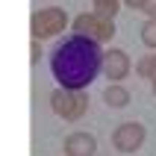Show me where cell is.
<instances>
[{
  "mask_svg": "<svg viewBox=\"0 0 156 156\" xmlns=\"http://www.w3.org/2000/svg\"><path fill=\"white\" fill-rule=\"evenodd\" d=\"M153 94H156V80H153Z\"/></svg>",
  "mask_w": 156,
  "mask_h": 156,
  "instance_id": "cell-15",
  "label": "cell"
},
{
  "mask_svg": "<svg viewBox=\"0 0 156 156\" xmlns=\"http://www.w3.org/2000/svg\"><path fill=\"white\" fill-rule=\"evenodd\" d=\"M136 71H139V77H144V80L153 83L156 80V56H141L139 65H136Z\"/></svg>",
  "mask_w": 156,
  "mask_h": 156,
  "instance_id": "cell-10",
  "label": "cell"
},
{
  "mask_svg": "<svg viewBox=\"0 0 156 156\" xmlns=\"http://www.w3.org/2000/svg\"><path fill=\"white\" fill-rule=\"evenodd\" d=\"M141 141H144V127L139 121H127L112 133V144L121 153H136L141 147Z\"/></svg>",
  "mask_w": 156,
  "mask_h": 156,
  "instance_id": "cell-5",
  "label": "cell"
},
{
  "mask_svg": "<svg viewBox=\"0 0 156 156\" xmlns=\"http://www.w3.org/2000/svg\"><path fill=\"white\" fill-rule=\"evenodd\" d=\"M103 50L100 44L86 38V35H71L59 41L50 53V71L59 88L68 91H86V86L100 74Z\"/></svg>",
  "mask_w": 156,
  "mask_h": 156,
  "instance_id": "cell-1",
  "label": "cell"
},
{
  "mask_svg": "<svg viewBox=\"0 0 156 156\" xmlns=\"http://www.w3.org/2000/svg\"><path fill=\"white\" fill-rule=\"evenodd\" d=\"M124 3H127L130 9H141V6H144V0H124Z\"/></svg>",
  "mask_w": 156,
  "mask_h": 156,
  "instance_id": "cell-14",
  "label": "cell"
},
{
  "mask_svg": "<svg viewBox=\"0 0 156 156\" xmlns=\"http://www.w3.org/2000/svg\"><path fill=\"white\" fill-rule=\"evenodd\" d=\"M74 30H77V35H86V38L100 44V41H109L115 35V21L100 18V15H94V12H86V15H80L77 21H74Z\"/></svg>",
  "mask_w": 156,
  "mask_h": 156,
  "instance_id": "cell-4",
  "label": "cell"
},
{
  "mask_svg": "<svg viewBox=\"0 0 156 156\" xmlns=\"http://www.w3.org/2000/svg\"><path fill=\"white\" fill-rule=\"evenodd\" d=\"M103 100H106V106H112V109H124V106L130 103V91H127L121 83H112V86H106Z\"/></svg>",
  "mask_w": 156,
  "mask_h": 156,
  "instance_id": "cell-8",
  "label": "cell"
},
{
  "mask_svg": "<svg viewBox=\"0 0 156 156\" xmlns=\"http://www.w3.org/2000/svg\"><path fill=\"white\" fill-rule=\"evenodd\" d=\"M130 56L124 50H109V53H103V62H100V71L106 74V80L109 83H121L127 74H130Z\"/></svg>",
  "mask_w": 156,
  "mask_h": 156,
  "instance_id": "cell-6",
  "label": "cell"
},
{
  "mask_svg": "<svg viewBox=\"0 0 156 156\" xmlns=\"http://www.w3.org/2000/svg\"><path fill=\"white\" fill-rule=\"evenodd\" d=\"M65 27H68V12L59 9V6L38 9V12H33V18H30L33 41H41V38H50V35H59Z\"/></svg>",
  "mask_w": 156,
  "mask_h": 156,
  "instance_id": "cell-2",
  "label": "cell"
},
{
  "mask_svg": "<svg viewBox=\"0 0 156 156\" xmlns=\"http://www.w3.org/2000/svg\"><path fill=\"white\" fill-rule=\"evenodd\" d=\"M141 41L147 44V47H156V21H147V24L141 27Z\"/></svg>",
  "mask_w": 156,
  "mask_h": 156,
  "instance_id": "cell-11",
  "label": "cell"
},
{
  "mask_svg": "<svg viewBox=\"0 0 156 156\" xmlns=\"http://www.w3.org/2000/svg\"><path fill=\"white\" fill-rule=\"evenodd\" d=\"M91 3H94V15L109 18V21H115L118 6H121V0H91Z\"/></svg>",
  "mask_w": 156,
  "mask_h": 156,
  "instance_id": "cell-9",
  "label": "cell"
},
{
  "mask_svg": "<svg viewBox=\"0 0 156 156\" xmlns=\"http://www.w3.org/2000/svg\"><path fill=\"white\" fill-rule=\"evenodd\" d=\"M141 12L150 18V21H156V0H144V6H141Z\"/></svg>",
  "mask_w": 156,
  "mask_h": 156,
  "instance_id": "cell-12",
  "label": "cell"
},
{
  "mask_svg": "<svg viewBox=\"0 0 156 156\" xmlns=\"http://www.w3.org/2000/svg\"><path fill=\"white\" fill-rule=\"evenodd\" d=\"M53 112L65 118V121H80L88 112V94L86 91H68V88H56L50 94Z\"/></svg>",
  "mask_w": 156,
  "mask_h": 156,
  "instance_id": "cell-3",
  "label": "cell"
},
{
  "mask_svg": "<svg viewBox=\"0 0 156 156\" xmlns=\"http://www.w3.org/2000/svg\"><path fill=\"white\" fill-rule=\"evenodd\" d=\"M30 56H33V59H30L33 65H35L38 59H41V47H38V41H33V47H30Z\"/></svg>",
  "mask_w": 156,
  "mask_h": 156,
  "instance_id": "cell-13",
  "label": "cell"
},
{
  "mask_svg": "<svg viewBox=\"0 0 156 156\" xmlns=\"http://www.w3.org/2000/svg\"><path fill=\"white\" fill-rule=\"evenodd\" d=\"M97 139L91 133H71L65 139V156H94Z\"/></svg>",
  "mask_w": 156,
  "mask_h": 156,
  "instance_id": "cell-7",
  "label": "cell"
}]
</instances>
